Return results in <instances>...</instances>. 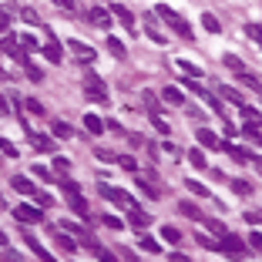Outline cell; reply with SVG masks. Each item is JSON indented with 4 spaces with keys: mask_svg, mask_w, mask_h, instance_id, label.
<instances>
[{
    "mask_svg": "<svg viewBox=\"0 0 262 262\" xmlns=\"http://www.w3.org/2000/svg\"><path fill=\"white\" fill-rule=\"evenodd\" d=\"M34 198H37V205H44V208H54V195H51V192H37Z\"/></svg>",
    "mask_w": 262,
    "mask_h": 262,
    "instance_id": "obj_37",
    "label": "cell"
},
{
    "mask_svg": "<svg viewBox=\"0 0 262 262\" xmlns=\"http://www.w3.org/2000/svg\"><path fill=\"white\" fill-rule=\"evenodd\" d=\"M198 145H205V148H222V141H218L208 128H202V131H198Z\"/></svg>",
    "mask_w": 262,
    "mask_h": 262,
    "instance_id": "obj_22",
    "label": "cell"
},
{
    "mask_svg": "<svg viewBox=\"0 0 262 262\" xmlns=\"http://www.w3.org/2000/svg\"><path fill=\"white\" fill-rule=\"evenodd\" d=\"M239 78H242V84H245V88H252V91H259V94H262V81H255V74H249V71H242Z\"/></svg>",
    "mask_w": 262,
    "mask_h": 262,
    "instance_id": "obj_28",
    "label": "cell"
},
{
    "mask_svg": "<svg viewBox=\"0 0 262 262\" xmlns=\"http://www.w3.org/2000/svg\"><path fill=\"white\" fill-rule=\"evenodd\" d=\"M57 245H61V249H64V252H74V249H78V242L71 239L68 232H57Z\"/></svg>",
    "mask_w": 262,
    "mask_h": 262,
    "instance_id": "obj_27",
    "label": "cell"
},
{
    "mask_svg": "<svg viewBox=\"0 0 262 262\" xmlns=\"http://www.w3.org/2000/svg\"><path fill=\"white\" fill-rule=\"evenodd\" d=\"M68 47L74 51V57H78V61H84V64H91L94 57H98V51H94L91 44H84V41H74V37L68 41Z\"/></svg>",
    "mask_w": 262,
    "mask_h": 262,
    "instance_id": "obj_9",
    "label": "cell"
},
{
    "mask_svg": "<svg viewBox=\"0 0 262 262\" xmlns=\"http://www.w3.org/2000/svg\"><path fill=\"white\" fill-rule=\"evenodd\" d=\"M84 94H88V98H91V101H108V84H104L101 78H94V74H88V78H84Z\"/></svg>",
    "mask_w": 262,
    "mask_h": 262,
    "instance_id": "obj_5",
    "label": "cell"
},
{
    "mask_svg": "<svg viewBox=\"0 0 262 262\" xmlns=\"http://www.w3.org/2000/svg\"><path fill=\"white\" fill-rule=\"evenodd\" d=\"M232 192L235 195H252V185L245 182V178H235V182H232Z\"/></svg>",
    "mask_w": 262,
    "mask_h": 262,
    "instance_id": "obj_36",
    "label": "cell"
},
{
    "mask_svg": "<svg viewBox=\"0 0 262 262\" xmlns=\"http://www.w3.org/2000/svg\"><path fill=\"white\" fill-rule=\"evenodd\" d=\"M161 98H165L168 104H185V94L178 91V88H165V91H161Z\"/></svg>",
    "mask_w": 262,
    "mask_h": 262,
    "instance_id": "obj_24",
    "label": "cell"
},
{
    "mask_svg": "<svg viewBox=\"0 0 262 262\" xmlns=\"http://www.w3.org/2000/svg\"><path fill=\"white\" fill-rule=\"evenodd\" d=\"M0 51L11 57V61H21V64H31L27 61V54L21 51V37H14V34H4V41H0Z\"/></svg>",
    "mask_w": 262,
    "mask_h": 262,
    "instance_id": "obj_4",
    "label": "cell"
},
{
    "mask_svg": "<svg viewBox=\"0 0 262 262\" xmlns=\"http://www.w3.org/2000/svg\"><path fill=\"white\" fill-rule=\"evenodd\" d=\"M57 7H61V11H74V0H54Z\"/></svg>",
    "mask_w": 262,
    "mask_h": 262,
    "instance_id": "obj_55",
    "label": "cell"
},
{
    "mask_svg": "<svg viewBox=\"0 0 262 262\" xmlns=\"http://www.w3.org/2000/svg\"><path fill=\"white\" fill-rule=\"evenodd\" d=\"M101 222H104V225H108V228H121V218H114V215H104Z\"/></svg>",
    "mask_w": 262,
    "mask_h": 262,
    "instance_id": "obj_54",
    "label": "cell"
},
{
    "mask_svg": "<svg viewBox=\"0 0 262 262\" xmlns=\"http://www.w3.org/2000/svg\"><path fill=\"white\" fill-rule=\"evenodd\" d=\"M155 17H161V21L168 24V27H171V31H175L178 37H185V41H192V27H188V21H185L182 14H175L171 7L158 4V7H155Z\"/></svg>",
    "mask_w": 262,
    "mask_h": 262,
    "instance_id": "obj_1",
    "label": "cell"
},
{
    "mask_svg": "<svg viewBox=\"0 0 262 262\" xmlns=\"http://www.w3.org/2000/svg\"><path fill=\"white\" fill-rule=\"evenodd\" d=\"M84 128H88L91 135H101V131H104L108 125H104V121L98 118V114H84Z\"/></svg>",
    "mask_w": 262,
    "mask_h": 262,
    "instance_id": "obj_20",
    "label": "cell"
},
{
    "mask_svg": "<svg viewBox=\"0 0 262 262\" xmlns=\"http://www.w3.org/2000/svg\"><path fill=\"white\" fill-rule=\"evenodd\" d=\"M27 138L34 141V148H37V151H47V155H51V151L57 148V145H54V138H47V135H37V131H27Z\"/></svg>",
    "mask_w": 262,
    "mask_h": 262,
    "instance_id": "obj_15",
    "label": "cell"
},
{
    "mask_svg": "<svg viewBox=\"0 0 262 262\" xmlns=\"http://www.w3.org/2000/svg\"><path fill=\"white\" fill-rule=\"evenodd\" d=\"M148 37H151V41H155V44H161V41H165V34H161L158 27H155V11L148 14Z\"/></svg>",
    "mask_w": 262,
    "mask_h": 262,
    "instance_id": "obj_26",
    "label": "cell"
},
{
    "mask_svg": "<svg viewBox=\"0 0 262 262\" xmlns=\"http://www.w3.org/2000/svg\"><path fill=\"white\" fill-rule=\"evenodd\" d=\"M128 222H131V225L135 228H148V222H151V215L148 212H141V208H128Z\"/></svg>",
    "mask_w": 262,
    "mask_h": 262,
    "instance_id": "obj_16",
    "label": "cell"
},
{
    "mask_svg": "<svg viewBox=\"0 0 262 262\" xmlns=\"http://www.w3.org/2000/svg\"><path fill=\"white\" fill-rule=\"evenodd\" d=\"M202 24H205V31H208V34H218V31H222V24H218L215 21V17H212V14H202Z\"/></svg>",
    "mask_w": 262,
    "mask_h": 262,
    "instance_id": "obj_31",
    "label": "cell"
},
{
    "mask_svg": "<svg viewBox=\"0 0 262 262\" xmlns=\"http://www.w3.org/2000/svg\"><path fill=\"white\" fill-rule=\"evenodd\" d=\"M21 239H24V245L34 252V255H37L41 262H54V255H51V252H47L44 245H41V239H37V235H31V232H21Z\"/></svg>",
    "mask_w": 262,
    "mask_h": 262,
    "instance_id": "obj_7",
    "label": "cell"
},
{
    "mask_svg": "<svg viewBox=\"0 0 262 262\" xmlns=\"http://www.w3.org/2000/svg\"><path fill=\"white\" fill-rule=\"evenodd\" d=\"M218 249L225 252L228 259H245V255H249V242H242L239 235L225 232V235H218Z\"/></svg>",
    "mask_w": 262,
    "mask_h": 262,
    "instance_id": "obj_2",
    "label": "cell"
},
{
    "mask_svg": "<svg viewBox=\"0 0 262 262\" xmlns=\"http://www.w3.org/2000/svg\"><path fill=\"white\" fill-rule=\"evenodd\" d=\"M98 192L104 195V198H111V202H118V205H125V208H135V195H128L121 192V188H114V185H98Z\"/></svg>",
    "mask_w": 262,
    "mask_h": 262,
    "instance_id": "obj_6",
    "label": "cell"
},
{
    "mask_svg": "<svg viewBox=\"0 0 262 262\" xmlns=\"http://www.w3.org/2000/svg\"><path fill=\"white\" fill-rule=\"evenodd\" d=\"M11 185H14V192H21V195H37V185L31 182L27 175H14Z\"/></svg>",
    "mask_w": 262,
    "mask_h": 262,
    "instance_id": "obj_14",
    "label": "cell"
},
{
    "mask_svg": "<svg viewBox=\"0 0 262 262\" xmlns=\"http://www.w3.org/2000/svg\"><path fill=\"white\" fill-rule=\"evenodd\" d=\"M161 239L168 242V245H182V232L175 225H161Z\"/></svg>",
    "mask_w": 262,
    "mask_h": 262,
    "instance_id": "obj_19",
    "label": "cell"
},
{
    "mask_svg": "<svg viewBox=\"0 0 262 262\" xmlns=\"http://www.w3.org/2000/svg\"><path fill=\"white\" fill-rule=\"evenodd\" d=\"M68 205H71V212H74L78 218H91V212H88V202L81 198V192H71V195H68Z\"/></svg>",
    "mask_w": 262,
    "mask_h": 262,
    "instance_id": "obj_12",
    "label": "cell"
},
{
    "mask_svg": "<svg viewBox=\"0 0 262 262\" xmlns=\"http://www.w3.org/2000/svg\"><path fill=\"white\" fill-rule=\"evenodd\" d=\"M171 262H188V259H185L182 252H175V255H171Z\"/></svg>",
    "mask_w": 262,
    "mask_h": 262,
    "instance_id": "obj_58",
    "label": "cell"
},
{
    "mask_svg": "<svg viewBox=\"0 0 262 262\" xmlns=\"http://www.w3.org/2000/svg\"><path fill=\"white\" fill-rule=\"evenodd\" d=\"M245 34H249L252 41L262 47V24H245Z\"/></svg>",
    "mask_w": 262,
    "mask_h": 262,
    "instance_id": "obj_34",
    "label": "cell"
},
{
    "mask_svg": "<svg viewBox=\"0 0 262 262\" xmlns=\"http://www.w3.org/2000/svg\"><path fill=\"white\" fill-rule=\"evenodd\" d=\"M21 47H27V51H37V37H34V34H21Z\"/></svg>",
    "mask_w": 262,
    "mask_h": 262,
    "instance_id": "obj_47",
    "label": "cell"
},
{
    "mask_svg": "<svg viewBox=\"0 0 262 262\" xmlns=\"http://www.w3.org/2000/svg\"><path fill=\"white\" fill-rule=\"evenodd\" d=\"M24 68H27V78L31 81H44V71L37 68V64H24Z\"/></svg>",
    "mask_w": 262,
    "mask_h": 262,
    "instance_id": "obj_45",
    "label": "cell"
},
{
    "mask_svg": "<svg viewBox=\"0 0 262 262\" xmlns=\"http://www.w3.org/2000/svg\"><path fill=\"white\" fill-rule=\"evenodd\" d=\"M111 17L114 14L104 11V7H91V11H88V21H91L98 31H108V27H111Z\"/></svg>",
    "mask_w": 262,
    "mask_h": 262,
    "instance_id": "obj_10",
    "label": "cell"
},
{
    "mask_svg": "<svg viewBox=\"0 0 262 262\" xmlns=\"http://www.w3.org/2000/svg\"><path fill=\"white\" fill-rule=\"evenodd\" d=\"M108 51H111L114 57H125V44H121L118 37H111V41H108Z\"/></svg>",
    "mask_w": 262,
    "mask_h": 262,
    "instance_id": "obj_38",
    "label": "cell"
},
{
    "mask_svg": "<svg viewBox=\"0 0 262 262\" xmlns=\"http://www.w3.org/2000/svg\"><path fill=\"white\" fill-rule=\"evenodd\" d=\"M14 218H17V225H41L44 222V212L37 205H17L14 208Z\"/></svg>",
    "mask_w": 262,
    "mask_h": 262,
    "instance_id": "obj_3",
    "label": "cell"
},
{
    "mask_svg": "<svg viewBox=\"0 0 262 262\" xmlns=\"http://www.w3.org/2000/svg\"><path fill=\"white\" fill-rule=\"evenodd\" d=\"M24 108H27L31 114H44V104L37 101V98H27V101H24Z\"/></svg>",
    "mask_w": 262,
    "mask_h": 262,
    "instance_id": "obj_39",
    "label": "cell"
},
{
    "mask_svg": "<svg viewBox=\"0 0 262 262\" xmlns=\"http://www.w3.org/2000/svg\"><path fill=\"white\" fill-rule=\"evenodd\" d=\"M21 17H24L27 24H34V27H41V21H37V14L31 11V7H24V11H21Z\"/></svg>",
    "mask_w": 262,
    "mask_h": 262,
    "instance_id": "obj_50",
    "label": "cell"
},
{
    "mask_svg": "<svg viewBox=\"0 0 262 262\" xmlns=\"http://www.w3.org/2000/svg\"><path fill=\"white\" fill-rule=\"evenodd\" d=\"M51 131H54V138H61V141L74 138V128H71L68 121H54V128H51Z\"/></svg>",
    "mask_w": 262,
    "mask_h": 262,
    "instance_id": "obj_21",
    "label": "cell"
},
{
    "mask_svg": "<svg viewBox=\"0 0 262 262\" xmlns=\"http://www.w3.org/2000/svg\"><path fill=\"white\" fill-rule=\"evenodd\" d=\"M222 61H225V68L239 71V74H242V71H245V68H242V61H239V57H235V54H225V57H222Z\"/></svg>",
    "mask_w": 262,
    "mask_h": 262,
    "instance_id": "obj_40",
    "label": "cell"
},
{
    "mask_svg": "<svg viewBox=\"0 0 262 262\" xmlns=\"http://www.w3.org/2000/svg\"><path fill=\"white\" fill-rule=\"evenodd\" d=\"M218 94H222V98H225L228 104H235V108L242 104V94L235 91V88H228V84H222V88H218Z\"/></svg>",
    "mask_w": 262,
    "mask_h": 262,
    "instance_id": "obj_23",
    "label": "cell"
},
{
    "mask_svg": "<svg viewBox=\"0 0 262 262\" xmlns=\"http://www.w3.org/2000/svg\"><path fill=\"white\" fill-rule=\"evenodd\" d=\"M0 208H4V198H0Z\"/></svg>",
    "mask_w": 262,
    "mask_h": 262,
    "instance_id": "obj_60",
    "label": "cell"
},
{
    "mask_svg": "<svg viewBox=\"0 0 262 262\" xmlns=\"http://www.w3.org/2000/svg\"><path fill=\"white\" fill-rule=\"evenodd\" d=\"M188 161H192V165H195L198 171H202V168H208V161H205V155H202V148H192V151H188Z\"/></svg>",
    "mask_w": 262,
    "mask_h": 262,
    "instance_id": "obj_25",
    "label": "cell"
},
{
    "mask_svg": "<svg viewBox=\"0 0 262 262\" xmlns=\"http://www.w3.org/2000/svg\"><path fill=\"white\" fill-rule=\"evenodd\" d=\"M195 242H198L202 249H218V239H212L208 232H198V235H195Z\"/></svg>",
    "mask_w": 262,
    "mask_h": 262,
    "instance_id": "obj_30",
    "label": "cell"
},
{
    "mask_svg": "<svg viewBox=\"0 0 262 262\" xmlns=\"http://www.w3.org/2000/svg\"><path fill=\"white\" fill-rule=\"evenodd\" d=\"M118 165H121L125 171H135V168H138V161L131 158V155H125V158H118Z\"/></svg>",
    "mask_w": 262,
    "mask_h": 262,
    "instance_id": "obj_51",
    "label": "cell"
},
{
    "mask_svg": "<svg viewBox=\"0 0 262 262\" xmlns=\"http://www.w3.org/2000/svg\"><path fill=\"white\" fill-rule=\"evenodd\" d=\"M138 245H141V249H145V252H155V255H158V252H161V245H158V242H155V239H151V235H141V239H138Z\"/></svg>",
    "mask_w": 262,
    "mask_h": 262,
    "instance_id": "obj_32",
    "label": "cell"
},
{
    "mask_svg": "<svg viewBox=\"0 0 262 262\" xmlns=\"http://www.w3.org/2000/svg\"><path fill=\"white\" fill-rule=\"evenodd\" d=\"M41 54H44L51 64H61V61H64V54H61V44L54 41V34H51V31H47V41L41 44Z\"/></svg>",
    "mask_w": 262,
    "mask_h": 262,
    "instance_id": "obj_8",
    "label": "cell"
},
{
    "mask_svg": "<svg viewBox=\"0 0 262 262\" xmlns=\"http://www.w3.org/2000/svg\"><path fill=\"white\" fill-rule=\"evenodd\" d=\"M0 151H4L7 158H17V148H14V145L7 141V138H0Z\"/></svg>",
    "mask_w": 262,
    "mask_h": 262,
    "instance_id": "obj_46",
    "label": "cell"
},
{
    "mask_svg": "<svg viewBox=\"0 0 262 262\" xmlns=\"http://www.w3.org/2000/svg\"><path fill=\"white\" fill-rule=\"evenodd\" d=\"M249 249H259L262 252V232H252V235H249Z\"/></svg>",
    "mask_w": 262,
    "mask_h": 262,
    "instance_id": "obj_52",
    "label": "cell"
},
{
    "mask_svg": "<svg viewBox=\"0 0 262 262\" xmlns=\"http://www.w3.org/2000/svg\"><path fill=\"white\" fill-rule=\"evenodd\" d=\"M239 111H242V118H245V121H252V125L259 121V111H252L249 104H239Z\"/></svg>",
    "mask_w": 262,
    "mask_h": 262,
    "instance_id": "obj_43",
    "label": "cell"
},
{
    "mask_svg": "<svg viewBox=\"0 0 262 262\" xmlns=\"http://www.w3.org/2000/svg\"><path fill=\"white\" fill-rule=\"evenodd\" d=\"M205 225H208V232H212V235H225V225H222L218 218H208Z\"/></svg>",
    "mask_w": 262,
    "mask_h": 262,
    "instance_id": "obj_44",
    "label": "cell"
},
{
    "mask_svg": "<svg viewBox=\"0 0 262 262\" xmlns=\"http://www.w3.org/2000/svg\"><path fill=\"white\" fill-rule=\"evenodd\" d=\"M0 34H11V14L0 11Z\"/></svg>",
    "mask_w": 262,
    "mask_h": 262,
    "instance_id": "obj_49",
    "label": "cell"
},
{
    "mask_svg": "<svg viewBox=\"0 0 262 262\" xmlns=\"http://www.w3.org/2000/svg\"><path fill=\"white\" fill-rule=\"evenodd\" d=\"M178 212H182L185 218H192V222H205V215H202V208L195 205V202H178Z\"/></svg>",
    "mask_w": 262,
    "mask_h": 262,
    "instance_id": "obj_17",
    "label": "cell"
},
{
    "mask_svg": "<svg viewBox=\"0 0 262 262\" xmlns=\"http://www.w3.org/2000/svg\"><path fill=\"white\" fill-rule=\"evenodd\" d=\"M138 185H141V195H148V198H158V188H155V185H151V182H145V178H141V182H138Z\"/></svg>",
    "mask_w": 262,
    "mask_h": 262,
    "instance_id": "obj_41",
    "label": "cell"
},
{
    "mask_svg": "<svg viewBox=\"0 0 262 262\" xmlns=\"http://www.w3.org/2000/svg\"><path fill=\"white\" fill-rule=\"evenodd\" d=\"M222 148H225L235 161H252V158H255V155H252L249 148H242V145H222Z\"/></svg>",
    "mask_w": 262,
    "mask_h": 262,
    "instance_id": "obj_18",
    "label": "cell"
},
{
    "mask_svg": "<svg viewBox=\"0 0 262 262\" xmlns=\"http://www.w3.org/2000/svg\"><path fill=\"white\" fill-rule=\"evenodd\" d=\"M34 175H37V178H47V182H57L54 175L47 171V165H34Z\"/></svg>",
    "mask_w": 262,
    "mask_h": 262,
    "instance_id": "obj_48",
    "label": "cell"
},
{
    "mask_svg": "<svg viewBox=\"0 0 262 262\" xmlns=\"http://www.w3.org/2000/svg\"><path fill=\"white\" fill-rule=\"evenodd\" d=\"M0 114H4V118L11 114V108H7V98H4V94H0Z\"/></svg>",
    "mask_w": 262,
    "mask_h": 262,
    "instance_id": "obj_56",
    "label": "cell"
},
{
    "mask_svg": "<svg viewBox=\"0 0 262 262\" xmlns=\"http://www.w3.org/2000/svg\"><path fill=\"white\" fill-rule=\"evenodd\" d=\"M185 188H188L192 195H198V198H202V195H208V188H205L202 182H195V178H188V182H185Z\"/></svg>",
    "mask_w": 262,
    "mask_h": 262,
    "instance_id": "obj_35",
    "label": "cell"
},
{
    "mask_svg": "<svg viewBox=\"0 0 262 262\" xmlns=\"http://www.w3.org/2000/svg\"><path fill=\"white\" fill-rule=\"evenodd\" d=\"M178 71H182V74H188V78H195V81L202 78V71L195 68V64H188V61H178Z\"/></svg>",
    "mask_w": 262,
    "mask_h": 262,
    "instance_id": "obj_33",
    "label": "cell"
},
{
    "mask_svg": "<svg viewBox=\"0 0 262 262\" xmlns=\"http://www.w3.org/2000/svg\"><path fill=\"white\" fill-rule=\"evenodd\" d=\"M125 259H128V262H141V259L135 255V252H128V249H125Z\"/></svg>",
    "mask_w": 262,
    "mask_h": 262,
    "instance_id": "obj_57",
    "label": "cell"
},
{
    "mask_svg": "<svg viewBox=\"0 0 262 262\" xmlns=\"http://www.w3.org/2000/svg\"><path fill=\"white\" fill-rule=\"evenodd\" d=\"M54 168L64 175V171H71V158H64V155H54Z\"/></svg>",
    "mask_w": 262,
    "mask_h": 262,
    "instance_id": "obj_42",
    "label": "cell"
},
{
    "mask_svg": "<svg viewBox=\"0 0 262 262\" xmlns=\"http://www.w3.org/2000/svg\"><path fill=\"white\" fill-rule=\"evenodd\" d=\"M84 245H88V249H91V252H94V255H98L101 262H118V255H114L111 249H104L101 242H94L91 235H84Z\"/></svg>",
    "mask_w": 262,
    "mask_h": 262,
    "instance_id": "obj_11",
    "label": "cell"
},
{
    "mask_svg": "<svg viewBox=\"0 0 262 262\" xmlns=\"http://www.w3.org/2000/svg\"><path fill=\"white\" fill-rule=\"evenodd\" d=\"M0 245H7V232L4 228H0Z\"/></svg>",
    "mask_w": 262,
    "mask_h": 262,
    "instance_id": "obj_59",
    "label": "cell"
},
{
    "mask_svg": "<svg viewBox=\"0 0 262 262\" xmlns=\"http://www.w3.org/2000/svg\"><path fill=\"white\" fill-rule=\"evenodd\" d=\"M61 232H68V235H71V232H74V235H81V239L88 235V232H84V228H81L78 222H71V218H64V222H61Z\"/></svg>",
    "mask_w": 262,
    "mask_h": 262,
    "instance_id": "obj_29",
    "label": "cell"
},
{
    "mask_svg": "<svg viewBox=\"0 0 262 262\" xmlns=\"http://www.w3.org/2000/svg\"><path fill=\"white\" fill-rule=\"evenodd\" d=\"M111 14H114V17H118V21H121V24L128 27V34H135V14L128 11L125 4H114V7H111Z\"/></svg>",
    "mask_w": 262,
    "mask_h": 262,
    "instance_id": "obj_13",
    "label": "cell"
},
{
    "mask_svg": "<svg viewBox=\"0 0 262 262\" xmlns=\"http://www.w3.org/2000/svg\"><path fill=\"white\" fill-rule=\"evenodd\" d=\"M245 218H249L252 225H262V212H259V208H252V212H245Z\"/></svg>",
    "mask_w": 262,
    "mask_h": 262,
    "instance_id": "obj_53",
    "label": "cell"
}]
</instances>
